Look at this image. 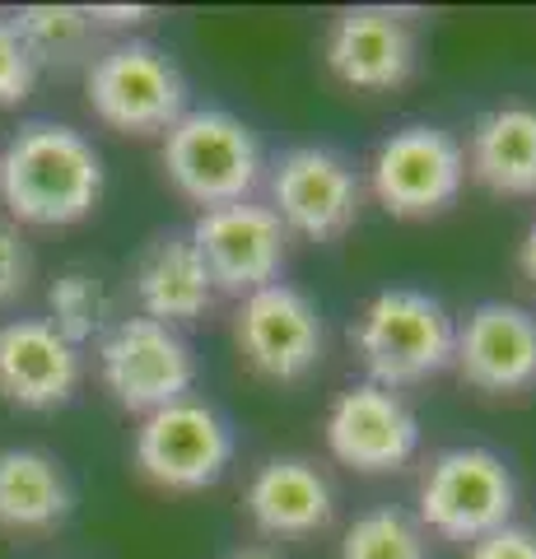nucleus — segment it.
Here are the masks:
<instances>
[{"instance_id":"obj_1","label":"nucleus","mask_w":536,"mask_h":559,"mask_svg":"<svg viewBox=\"0 0 536 559\" xmlns=\"http://www.w3.org/2000/svg\"><path fill=\"white\" fill-rule=\"evenodd\" d=\"M103 154L65 121H28L0 150V205L33 229H65L103 201Z\"/></svg>"},{"instance_id":"obj_2","label":"nucleus","mask_w":536,"mask_h":559,"mask_svg":"<svg viewBox=\"0 0 536 559\" xmlns=\"http://www.w3.org/2000/svg\"><path fill=\"white\" fill-rule=\"evenodd\" d=\"M350 345L373 388H420L453 369L457 318L425 289H378L350 326Z\"/></svg>"},{"instance_id":"obj_3","label":"nucleus","mask_w":536,"mask_h":559,"mask_svg":"<svg viewBox=\"0 0 536 559\" xmlns=\"http://www.w3.org/2000/svg\"><path fill=\"white\" fill-rule=\"evenodd\" d=\"M164 173L182 201L215 210L257 197L266 182V150L243 117L224 108H187L164 131Z\"/></svg>"},{"instance_id":"obj_4","label":"nucleus","mask_w":536,"mask_h":559,"mask_svg":"<svg viewBox=\"0 0 536 559\" xmlns=\"http://www.w3.org/2000/svg\"><path fill=\"white\" fill-rule=\"evenodd\" d=\"M84 98L103 127L122 135H164L187 112V80L164 47L122 38L84 66Z\"/></svg>"},{"instance_id":"obj_5","label":"nucleus","mask_w":536,"mask_h":559,"mask_svg":"<svg viewBox=\"0 0 536 559\" xmlns=\"http://www.w3.org/2000/svg\"><path fill=\"white\" fill-rule=\"evenodd\" d=\"M513 509H517V480L499 452L448 448L425 466L415 522L425 527V536L472 546V540L509 527Z\"/></svg>"},{"instance_id":"obj_6","label":"nucleus","mask_w":536,"mask_h":559,"mask_svg":"<svg viewBox=\"0 0 536 559\" xmlns=\"http://www.w3.org/2000/svg\"><path fill=\"white\" fill-rule=\"evenodd\" d=\"M98 378L117 406L145 419L192 392L196 382L192 341L178 326L141 318V312L117 318L98 336Z\"/></svg>"},{"instance_id":"obj_7","label":"nucleus","mask_w":536,"mask_h":559,"mask_svg":"<svg viewBox=\"0 0 536 559\" xmlns=\"http://www.w3.org/2000/svg\"><path fill=\"white\" fill-rule=\"evenodd\" d=\"M234 425L196 396H182L145 415L135 429V466L168 495H201V489L219 485L224 471L234 466Z\"/></svg>"},{"instance_id":"obj_8","label":"nucleus","mask_w":536,"mask_h":559,"mask_svg":"<svg viewBox=\"0 0 536 559\" xmlns=\"http://www.w3.org/2000/svg\"><path fill=\"white\" fill-rule=\"evenodd\" d=\"M266 191V205L285 224V234H299L308 242L345 238L365 205V182L355 164L332 145H294L281 159H271Z\"/></svg>"},{"instance_id":"obj_9","label":"nucleus","mask_w":536,"mask_h":559,"mask_svg":"<svg viewBox=\"0 0 536 559\" xmlns=\"http://www.w3.org/2000/svg\"><path fill=\"white\" fill-rule=\"evenodd\" d=\"M369 187L378 205L396 219H434L462 197L466 150L453 131L410 121L373 150Z\"/></svg>"},{"instance_id":"obj_10","label":"nucleus","mask_w":536,"mask_h":559,"mask_svg":"<svg viewBox=\"0 0 536 559\" xmlns=\"http://www.w3.org/2000/svg\"><path fill=\"white\" fill-rule=\"evenodd\" d=\"M234 341L252 373L271 382H303L326 355V322L322 308L299 285L275 280V285L238 299Z\"/></svg>"},{"instance_id":"obj_11","label":"nucleus","mask_w":536,"mask_h":559,"mask_svg":"<svg viewBox=\"0 0 536 559\" xmlns=\"http://www.w3.org/2000/svg\"><path fill=\"white\" fill-rule=\"evenodd\" d=\"M187 238H192L196 257L211 271L215 294H234V299H248V294L275 285L289 257L285 224L257 197L201 210Z\"/></svg>"},{"instance_id":"obj_12","label":"nucleus","mask_w":536,"mask_h":559,"mask_svg":"<svg viewBox=\"0 0 536 559\" xmlns=\"http://www.w3.org/2000/svg\"><path fill=\"white\" fill-rule=\"evenodd\" d=\"M326 448L359 476H388L420 452V419L396 392L355 382L326 411Z\"/></svg>"},{"instance_id":"obj_13","label":"nucleus","mask_w":536,"mask_h":559,"mask_svg":"<svg viewBox=\"0 0 536 559\" xmlns=\"http://www.w3.org/2000/svg\"><path fill=\"white\" fill-rule=\"evenodd\" d=\"M453 369L486 396H523L536 388V312L517 304H476L457 322Z\"/></svg>"},{"instance_id":"obj_14","label":"nucleus","mask_w":536,"mask_h":559,"mask_svg":"<svg viewBox=\"0 0 536 559\" xmlns=\"http://www.w3.org/2000/svg\"><path fill=\"white\" fill-rule=\"evenodd\" d=\"M326 70L345 90L388 94L402 90L420 66V38L396 10L383 5H359L341 10L326 28Z\"/></svg>"},{"instance_id":"obj_15","label":"nucleus","mask_w":536,"mask_h":559,"mask_svg":"<svg viewBox=\"0 0 536 559\" xmlns=\"http://www.w3.org/2000/svg\"><path fill=\"white\" fill-rule=\"evenodd\" d=\"M84 355L47 318L0 322V401L20 411H57L80 392Z\"/></svg>"},{"instance_id":"obj_16","label":"nucleus","mask_w":536,"mask_h":559,"mask_svg":"<svg viewBox=\"0 0 536 559\" xmlns=\"http://www.w3.org/2000/svg\"><path fill=\"white\" fill-rule=\"evenodd\" d=\"M243 509L262 536L299 540L332 527L336 495H332V480L308 457H271L248 480Z\"/></svg>"},{"instance_id":"obj_17","label":"nucleus","mask_w":536,"mask_h":559,"mask_svg":"<svg viewBox=\"0 0 536 559\" xmlns=\"http://www.w3.org/2000/svg\"><path fill=\"white\" fill-rule=\"evenodd\" d=\"M135 304H141V318H154L164 326H187L205 318L215 308V285L205 261L196 257L192 238L187 234H159L135 261Z\"/></svg>"},{"instance_id":"obj_18","label":"nucleus","mask_w":536,"mask_h":559,"mask_svg":"<svg viewBox=\"0 0 536 559\" xmlns=\"http://www.w3.org/2000/svg\"><path fill=\"white\" fill-rule=\"evenodd\" d=\"M466 178L495 197H536V108L504 103L476 117L466 140Z\"/></svg>"},{"instance_id":"obj_19","label":"nucleus","mask_w":536,"mask_h":559,"mask_svg":"<svg viewBox=\"0 0 536 559\" xmlns=\"http://www.w3.org/2000/svg\"><path fill=\"white\" fill-rule=\"evenodd\" d=\"M75 513V489L57 457L38 448H0V532H57Z\"/></svg>"},{"instance_id":"obj_20","label":"nucleus","mask_w":536,"mask_h":559,"mask_svg":"<svg viewBox=\"0 0 536 559\" xmlns=\"http://www.w3.org/2000/svg\"><path fill=\"white\" fill-rule=\"evenodd\" d=\"M14 28L38 70H71L94 61V24L80 5H28L14 14Z\"/></svg>"},{"instance_id":"obj_21","label":"nucleus","mask_w":536,"mask_h":559,"mask_svg":"<svg viewBox=\"0 0 536 559\" xmlns=\"http://www.w3.org/2000/svg\"><path fill=\"white\" fill-rule=\"evenodd\" d=\"M47 308H51V326L61 331L71 345H84L103 336L112 322V304H108V289H103V280L84 266H71L61 271L57 280L47 285Z\"/></svg>"},{"instance_id":"obj_22","label":"nucleus","mask_w":536,"mask_h":559,"mask_svg":"<svg viewBox=\"0 0 536 559\" xmlns=\"http://www.w3.org/2000/svg\"><path fill=\"white\" fill-rule=\"evenodd\" d=\"M341 559H429V536L415 513L383 503L359 513L341 540Z\"/></svg>"},{"instance_id":"obj_23","label":"nucleus","mask_w":536,"mask_h":559,"mask_svg":"<svg viewBox=\"0 0 536 559\" xmlns=\"http://www.w3.org/2000/svg\"><path fill=\"white\" fill-rule=\"evenodd\" d=\"M33 84H38V66H33L14 20L0 14V108H20L33 94Z\"/></svg>"},{"instance_id":"obj_24","label":"nucleus","mask_w":536,"mask_h":559,"mask_svg":"<svg viewBox=\"0 0 536 559\" xmlns=\"http://www.w3.org/2000/svg\"><path fill=\"white\" fill-rule=\"evenodd\" d=\"M33 280V257H28V242L20 238L14 224H0V308L20 304L24 289Z\"/></svg>"},{"instance_id":"obj_25","label":"nucleus","mask_w":536,"mask_h":559,"mask_svg":"<svg viewBox=\"0 0 536 559\" xmlns=\"http://www.w3.org/2000/svg\"><path fill=\"white\" fill-rule=\"evenodd\" d=\"M466 559H536V532L509 522V527L472 540V546H466Z\"/></svg>"},{"instance_id":"obj_26","label":"nucleus","mask_w":536,"mask_h":559,"mask_svg":"<svg viewBox=\"0 0 536 559\" xmlns=\"http://www.w3.org/2000/svg\"><path fill=\"white\" fill-rule=\"evenodd\" d=\"M90 14V24H94V33L98 28H135V24H145V20H154V10H145V5H90L84 10Z\"/></svg>"},{"instance_id":"obj_27","label":"nucleus","mask_w":536,"mask_h":559,"mask_svg":"<svg viewBox=\"0 0 536 559\" xmlns=\"http://www.w3.org/2000/svg\"><path fill=\"white\" fill-rule=\"evenodd\" d=\"M517 271H523V280L536 289V219H532V229L523 234V248H517Z\"/></svg>"},{"instance_id":"obj_28","label":"nucleus","mask_w":536,"mask_h":559,"mask_svg":"<svg viewBox=\"0 0 536 559\" xmlns=\"http://www.w3.org/2000/svg\"><path fill=\"white\" fill-rule=\"evenodd\" d=\"M224 559H281V555L266 550V546H238V550H229Z\"/></svg>"}]
</instances>
